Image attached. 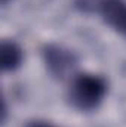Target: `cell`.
<instances>
[{
  "mask_svg": "<svg viewBox=\"0 0 126 127\" xmlns=\"http://www.w3.org/2000/svg\"><path fill=\"white\" fill-rule=\"evenodd\" d=\"M45 62L49 71L58 77H64L68 71L73 69L76 59L70 50H65L60 46H48L43 52Z\"/></svg>",
  "mask_w": 126,
  "mask_h": 127,
  "instance_id": "cell-3",
  "label": "cell"
},
{
  "mask_svg": "<svg viewBox=\"0 0 126 127\" xmlns=\"http://www.w3.org/2000/svg\"><path fill=\"white\" fill-rule=\"evenodd\" d=\"M27 127H54V126L49 124V123H43V121H33Z\"/></svg>",
  "mask_w": 126,
  "mask_h": 127,
  "instance_id": "cell-5",
  "label": "cell"
},
{
  "mask_svg": "<svg viewBox=\"0 0 126 127\" xmlns=\"http://www.w3.org/2000/svg\"><path fill=\"white\" fill-rule=\"evenodd\" d=\"M0 62L4 71H13L22 62V50L15 41H1Z\"/></svg>",
  "mask_w": 126,
  "mask_h": 127,
  "instance_id": "cell-4",
  "label": "cell"
},
{
  "mask_svg": "<svg viewBox=\"0 0 126 127\" xmlns=\"http://www.w3.org/2000/svg\"><path fill=\"white\" fill-rule=\"evenodd\" d=\"M105 92L107 83L102 77L95 74H79L73 78L70 99L79 109L89 111L101 103Z\"/></svg>",
  "mask_w": 126,
  "mask_h": 127,
  "instance_id": "cell-1",
  "label": "cell"
},
{
  "mask_svg": "<svg viewBox=\"0 0 126 127\" xmlns=\"http://www.w3.org/2000/svg\"><path fill=\"white\" fill-rule=\"evenodd\" d=\"M96 7L110 27L126 35V0H99Z\"/></svg>",
  "mask_w": 126,
  "mask_h": 127,
  "instance_id": "cell-2",
  "label": "cell"
}]
</instances>
